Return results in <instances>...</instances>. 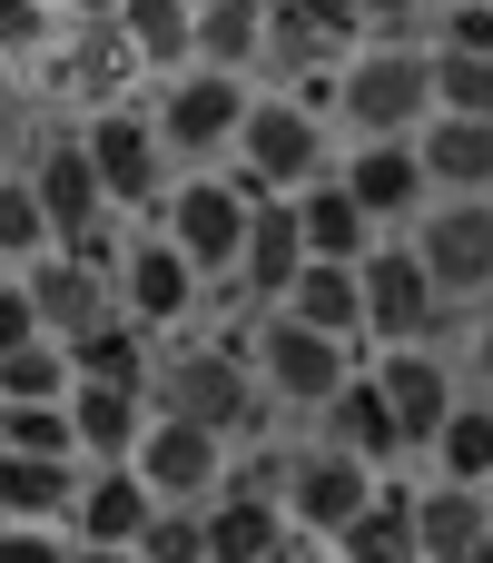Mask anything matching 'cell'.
Returning a JSON list of instances; mask_svg holds the SVG:
<instances>
[{
  "mask_svg": "<svg viewBox=\"0 0 493 563\" xmlns=\"http://www.w3.org/2000/svg\"><path fill=\"white\" fill-rule=\"evenodd\" d=\"M138 563H217V534H208V505H168L148 534H138Z\"/></svg>",
  "mask_w": 493,
  "mask_h": 563,
  "instance_id": "obj_34",
  "label": "cell"
},
{
  "mask_svg": "<svg viewBox=\"0 0 493 563\" xmlns=\"http://www.w3.org/2000/svg\"><path fill=\"white\" fill-rule=\"evenodd\" d=\"M30 287H40V317H49V336L59 346H79L89 327H109L119 317V277L109 267H89V257H69V247H49L40 267H20Z\"/></svg>",
  "mask_w": 493,
  "mask_h": 563,
  "instance_id": "obj_19",
  "label": "cell"
},
{
  "mask_svg": "<svg viewBox=\"0 0 493 563\" xmlns=\"http://www.w3.org/2000/svg\"><path fill=\"white\" fill-rule=\"evenodd\" d=\"M493 544V495H474V485H415V554L425 563H464Z\"/></svg>",
  "mask_w": 493,
  "mask_h": 563,
  "instance_id": "obj_24",
  "label": "cell"
},
{
  "mask_svg": "<svg viewBox=\"0 0 493 563\" xmlns=\"http://www.w3.org/2000/svg\"><path fill=\"white\" fill-rule=\"evenodd\" d=\"M119 307L168 346V336H188L198 317H208V267L148 218V228H128V257H119Z\"/></svg>",
  "mask_w": 493,
  "mask_h": 563,
  "instance_id": "obj_8",
  "label": "cell"
},
{
  "mask_svg": "<svg viewBox=\"0 0 493 563\" xmlns=\"http://www.w3.org/2000/svg\"><path fill=\"white\" fill-rule=\"evenodd\" d=\"M158 515H168V505H158V485H148L138 465H89V475H79V505H69V534L138 554V534H148Z\"/></svg>",
  "mask_w": 493,
  "mask_h": 563,
  "instance_id": "obj_18",
  "label": "cell"
},
{
  "mask_svg": "<svg viewBox=\"0 0 493 563\" xmlns=\"http://www.w3.org/2000/svg\"><path fill=\"white\" fill-rule=\"evenodd\" d=\"M277 307L306 317V327H326V336H356L366 346V267H346V257H306Z\"/></svg>",
  "mask_w": 493,
  "mask_h": 563,
  "instance_id": "obj_27",
  "label": "cell"
},
{
  "mask_svg": "<svg viewBox=\"0 0 493 563\" xmlns=\"http://www.w3.org/2000/svg\"><path fill=\"white\" fill-rule=\"evenodd\" d=\"M30 188H40V208H49L59 247H79V238L119 228V208H109V188H99V158H89L79 119H69V129H49V139L30 148Z\"/></svg>",
  "mask_w": 493,
  "mask_h": 563,
  "instance_id": "obj_13",
  "label": "cell"
},
{
  "mask_svg": "<svg viewBox=\"0 0 493 563\" xmlns=\"http://www.w3.org/2000/svg\"><path fill=\"white\" fill-rule=\"evenodd\" d=\"M316 426H326V445H346V455H366L376 475H395V465L415 455V435H405V416L385 406V386H376V366H366V376H356V386H346V396H336V406H326Z\"/></svg>",
  "mask_w": 493,
  "mask_h": 563,
  "instance_id": "obj_22",
  "label": "cell"
},
{
  "mask_svg": "<svg viewBox=\"0 0 493 563\" xmlns=\"http://www.w3.org/2000/svg\"><path fill=\"white\" fill-rule=\"evenodd\" d=\"M376 495H385V475H376L366 455L326 445V435L287 455V515H296V534H316V544H346V525H366Z\"/></svg>",
  "mask_w": 493,
  "mask_h": 563,
  "instance_id": "obj_10",
  "label": "cell"
},
{
  "mask_svg": "<svg viewBox=\"0 0 493 563\" xmlns=\"http://www.w3.org/2000/svg\"><path fill=\"white\" fill-rule=\"evenodd\" d=\"M415 148H425L435 198H493V119H455V109H435V119L415 129Z\"/></svg>",
  "mask_w": 493,
  "mask_h": 563,
  "instance_id": "obj_23",
  "label": "cell"
},
{
  "mask_svg": "<svg viewBox=\"0 0 493 563\" xmlns=\"http://www.w3.org/2000/svg\"><path fill=\"white\" fill-rule=\"evenodd\" d=\"M119 30L138 40L148 69H188V59H198V10H188V0H128Z\"/></svg>",
  "mask_w": 493,
  "mask_h": 563,
  "instance_id": "obj_32",
  "label": "cell"
},
{
  "mask_svg": "<svg viewBox=\"0 0 493 563\" xmlns=\"http://www.w3.org/2000/svg\"><path fill=\"white\" fill-rule=\"evenodd\" d=\"M158 139H168V158L178 168H227L237 158V139H247V109H257V89L237 79V69H208V59H188V69H168L158 79Z\"/></svg>",
  "mask_w": 493,
  "mask_h": 563,
  "instance_id": "obj_5",
  "label": "cell"
},
{
  "mask_svg": "<svg viewBox=\"0 0 493 563\" xmlns=\"http://www.w3.org/2000/svg\"><path fill=\"white\" fill-rule=\"evenodd\" d=\"M405 238L455 307H493V198H435Z\"/></svg>",
  "mask_w": 493,
  "mask_h": 563,
  "instance_id": "obj_11",
  "label": "cell"
},
{
  "mask_svg": "<svg viewBox=\"0 0 493 563\" xmlns=\"http://www.w3.org/2000/svg\"><path fill=\"white\" fill-rule=\"evenodd\" d=\"M267 10H277V0H267Z\"/></svg>",
  "mask_w": 493,
  "mask_h": 563,
  "instance_id": "obj_49",
  "label": "cell"
},
{
  "mask_svg": "<svg viewBox=\"0 0 493 563\" xmlns=\"http://www.w3.org/2000/svg\"><path fill=\"white\" fill-rule=\"evenodd\" d=\"M40 69H49V89H59V99H79V119H89V109L138 99V79H148V59H138V40H128L119 20H69V40H59Z\"/></svg>",
  "mask_w": 493,
  "mask_h": 563,
  "instance_id": "obj_12",
  "label": "cell"
},
{
  "mask_svg": "<svg viewBox=\"0 0 493 563\" xmlns=\"http://www.w3.org/2000/svg\"><path fill=\"white\" fill-rule=\"evenodd\" d=\"M425 465L445 475V485H474V495H493V396L474 386L455 416H445V435L425 445Z\"/></svg>",
  "mask_w": 493,
  "mask_h": 563,
  "instance_id": "obj_28",
  "label": "cell"
},
{
  "mask_svg": "<svg viewBox=\"0 0 493 563\" xmlns=\"http://www.w3.org/2000/svg\"><path fill=\"white\" fill-rule=\"evenodd\" d=\"M158 416H188V426H208V435H227V445H247V426L257 416H277L267 406V386H257V356H247V327H217V336H168L158 346Z\"/></svg>",
  "mask_w": 493,
  "mask_h": 563,
  "instance_id": "obj_1",
  "label": "cell"
},
{
  "mask_svg": "<svg viewBox=\"0 0 493 563\" xmlns=\"http://www.w3.org/2000/svg\"><path fill=\"white\" fill-rule=\"evenodd\" d=\"M49 247H59V228H49V208H40L30 168H0V267L20 277V267H40Z\"/></svg>",
  "mask_w": 493,
  "mask_h": 563,
  "instance_id": "obj_30",
  "label": "cell"
},
{
  "mask_svg": "<svg viewBox=\"0 0 493 563\" xmlns=\"http://www.w3.org/2000/svg\"><path fill=\"white\" fill-rule=\"evenodd\" d=\"M69 386H79V366H69V346H59V336H40V346H10V356H0V406H69Z\"/></svg>",
  "mask_w": 493,
  "mask_h": 563,
  "instance_id": "obj_31",
  "label": "cell"
},
{
  "mask_svg": "<svg viewBox=\"0 0 493 563\" xmlns=\"http://www.w3.org/2000/svg\"><path fill=\"white\" fill-rule=\"evenodd\" d=\"M306 267V228H296V198H257V228H247V257H237V297L247 307H277Z\"/></svg>",
  "mask_w": 493,
  "mask_h": 563,
  "instance_id": "obj_21",
  "label": "cell"
},
{
  "mask_svg": "<svg viewBox=\"0 0 493 563\" xmlns=\"http://www.w3.org/2000/svg\"><path fill=\"white\" fill-rule=\"evenodd\" d=\"M356 10H366V30H376V40H405L425 0H356Z\"/></svg>",
  "mask_w": 493,
  "mask_h": 563,
  "instance_id": "obj_40",
  "label": "cell"
},
{
  "mask_svg": "<svg viewBox=\"0 0 493 563\" xmlns=\"http://www.w3.org/2000/svg\"><path fill=\"white\" fill-rule=\"evenodd\" d=\"M59 40H69V10H59V0H0V59H10V69L49 59Z\"/></svg>",
  "mask_w": 493,
  "mask_h": 563,
  "instance_id": "obj_33",
  "label": "cell"
},
{
  "mask_svg": "<svg viewBox=\"0 0 493 563\" xmlns=\"http://www.w3.org/2000/svg\"><path fill=\"white\" fill-rule=\"evenodd\" d=\"M336 178L366 198V218H376L385 238L435 208V178H425V148H415V139H356V148L336 158Z\"/></svg>",
  "mask_w": 493,
  "mask_h": 563,
  "instance_id": "obj_15",
  "label": "cell"
},
{
  "mask_svg": "<svg viewBox=\"0 0 493 563\" xmlns=\"http://www.w3.org/2000/svg\"><path fill=\"white\" fill-rule=\"evenodd\" d=\"M40 336H49L40 287H30V277H10V287H0V356H10V346H40Z\"/></svg>",
  "mask_w": 493,
  "mask_h": 563,
  "instance_id": "obj_38",
  "label": "cell"
},
{
  "mask_svg": "<svg viewBox=\"0 0 493 563\" xmlns=\"http://www.w3.org/2000/svg\"><path fill=\"white\" fill-rule=\"evenodd\" d=\"M198 59L247 79V69L267 59V0H208V10H198Z\"/></svg>",
  "mask_w": 493,
  "mask_h": 563,
  "instance_id": "obj_29",
  "label": "cell"
},
{
  "mask_svg": "<svg viewBox=\"0 0 493 563\" xmlns=\"http://www.w3.org/2000/svg\"><path fill=\"white\" fill-rule=\"evenodd\" d=\"M0 287H10V267H0Z\"/></svg>",
  "mask_w": 493,
  "mask_h": 563,
  "instance_id": "obj_47",
  "label": "cell"
},
{
  "mask_svg": "<svg viewBox=\"0 0 493 563\" xmlns=\"http://www.w3.org/2000/svg\"><path fill=\"white\" fill-rule=\"evenodd\" d=\"M237 188L247 198H296V188H316L326 168H336V119L326 109H306L296 89H257V109H247V139H237Z\"/></svg>",
  "mask_w": 493,
  "mask_h": 563,
  "instance_id": "obj_4",
  "label": "cell"
},
{
  "mask_svg": "<svg viewBox=\"0 0 493 563\" xmlns=\"http://www.w3.org/2000/svg\"><path fill=\"white\" fill-rule=\"evenodd\" d=\"M158 228L208 267V287H227L237 277V257H247V228H257V198L237 188V168H178V188H168V208H158Z\"/></svg>",
  "mask_w": 493,
  "mask_h": 563,
  "instance_id": "obj_7",
  "label": "cell"
},
{
  "mask_svg": "<svg viewBox=\"0 0 493 563\" xmlns=\"http://www.w3.org/2000/svg\"><path fill=\"white\" fill-rule=\"evenodd\" d=\"M464 563H493V544H484V554H464Z\"/></svg>",
  "mask_w": 493,
  "mask_h": 563,
  "instance_id": "obj_45",
  "label": "cell"
},
{
  "mask_svg": "<svg viewBox=\"0 0 493 563\" xmlns=\"http://www.w3.org/2000/svg\"><path fill=\"white\" fill-rule=\"evenodd\" d=\"M435 99L455 119H493V59L484 49H435Z\"/></svg>",
  "mask_w": 493,
  "mask_h": 563,
  "instance_id": "obj_36",
  "label": "cell"
},
{
  "mask_svg": "<svg viewBox=\"0 0 493 563\" xmlns=\"http://www.w3.org/2000/svg\"><path fill=\"white\" fill-rule=\"evenodd\" d=\"M366 40H376V30H366L356 0H277V10H267V59H277L287 79H306V69H346Z\"/></svg>",
  "mask_w": 493,
  "mask_h": 563,
  "instance_id": "obj_17",
  "label": "cell"
},
{
  "mask_svg": "<svg viewBox=\"0 0 493 563\" xmlns=\"http://www.w3.org/2000/svg\"><path fill=\"white\" fill-rule=\"evenodd\" d=\"M435 49H484L493 59V0H455L445 30H435Z\"/></svg>",
  "mask_w": 493,
  "mask_h": 563,
  "instance_id": "obj_39",
  "label": "cell"
},
{
  "mask_svg": "<svg viewBox=\"0 0 493 563\" xmlns=\"http://www.w3.org/2000/svg\"><path fill=\"white\" fill-rule=\"evenodd\" d=\"M69 20H128V0H59Z\"/></svg>",
  "mask_w": 493,
  "mask_h": 563,
  "instance_id": "obj_43",
  "label": "cell"
},
{
  "mask_svg": "<svg viewBox=\"0 0 493 563\" xmlns=\"http://www.w3.org/2000/svg\"><path fill=\"white\" fill-rule=\"evenodd\" d=\"M69 426H79V455H89V465H128L138 435L158 426V396H148V386H99V376H79V386H69Z\"/></svg>",
  "mask_w": 493,
  "mask_h": 563,
  "instance_id": "obj_20",
  "label": "cell"
},
{
  "mask_svg": "<svg viewBox=\"0 0 493 563\" xmlns=\"http://www.w3.org/2000/svg\"><path fill=\"white\" fill-rule=\"evenodd\" d=\"M366 366H376V386H385V406L405 416V435H415V455L445 435V416L464 406V376H455V356L445 346H366Z\"/></svg>",
  "mask_w": 493,
  "mask_h": 563,
  "instance_id": "obj_16",
  "label": "cell"
},
{
  "mask_svg": "<svg viewBox=\"0 0 493 563\" xmlns=\"http://www.w3.org/2000/svg\"><path fill=\"white\" fill-rule=\"evenodd\" d=\"M247 356H257V386H267L277 416H326L366 376V346L356 336H326V327H306L287 307H257L247 317Z\"/></svg>",
  "mask_w": 493,
  "mask_h": 563,
  "instance_id": "obj_2",
  "label": "cell"
},
{
  "mask_svg": "<svg viewBox=\"0 0 493 563\" xmlns=\"http://www.w3.org/2000/svg\"><path fill=\"white\" fill-rule=\"evenodd\" d=\"M0 455H79L69 406H0Z\"/></svg>",
  "mask_w": 493,
  "mask_h": 563,
  "instance_id": "obj_35",
  "label": "cell"
},
{
  "mask_svg": "<svg viewBox=\"0 0 493 563\" xmlns=\"http://www.w3.org/2000/svg\"><path fill=\"white\" fill-rule=\"evenodd\" d=\"M0 563H79L69 525H0Z\"/></svg>",
  "mask_w": 493,
  "mask_h": 563,
  "instance_id": "obj_37",
  "label": "cell"
},
{
  "mask_svg": "<svg viewBox=\"0 0 493 563\" xmlns=\"http://www.w3.org/2000/svg\"><path fill=\"white\" fill-rule=\"evenodd\" d=\"M79 139H89V158H99V188H109V208L119 218H158L168 208V188H178V158H168V139H158V109H138V99H119V109H89L79 119Z\"/></svg>",
  "mask_w": 493,
  "mask_h": 563,
  "instance_id": "obj_6",
  "label": "cell"
},
{
  "mask_svg": "<svg viewBox=\"0 0 493 563\" xmlns=\"http://www.w3.org/2000/svg\"><path fill=\"white\" fill-rule=\"evenodd\" d=\"M464 366H474V386L493 396V307H484V327H474V346H464Z\"/></svg>",
  "mask_w": 493,
  "mask_h": 563,
  "instance_id": "obj_41",
  "label": "cell"
},
{
  "mask_svg": "<svg viewBox=\"0 0 493 563\" xmlns=\"http://www.w3.org/2000/svg\"><path fill=\"white\" fill-rule=\"evenodd\" d=\"M296 228H306V257H346V267H366L376 238H385V228L366 218V198H356L336 168H326L316 188H296Z\"/></svg>",
  "mask_w": 493,
  "mask_h": 563,
  "instance_id": "obj_25",
  "label": "cell"
},
{
  "mask_svg": "<svg viewBox=\"0 0 493 563\" xmlns=\"http://www.w3.org/2000/svg\"><path fill=\"white\" fill-rule=\"evenodd\" d=\"M79 563H138V554H119V544H79Z\"/></svg>",
  "mask_w": 493,
  "mask_h": 563,
  "instance_id": "obj_44",
  "label": "cell"
},
{
  "mask_svg": "<svg viewBox=\"0 0 493 563\" xmlns=\"http://www.w3.org/2000/svg\"><path fill=\"white\" fill-rule=\"evenodd\" d=\"M445 317H455V297L435 287V267L415 257V238L405 228L376 238V257H366V346H435Z\"/></svg>",
  "mask_w": 493,
  "mask_h": 563,
  "instance_id": "obj_9",
  "label": "cell"
},
{
  "mask_svg": "<svg viewBox=\"0 0 493 563\" xmlns=\"http://www.w3.org/2000/svg\"><path fill=\"white\" fill-rule=\"evenodd\" d=\"M128 465L158 485V505H217V495H227L237 445H227V435H208V426H188V416H158V426L138 435V455H128Z\"/></svg>",
  "mask_w": 493,
  "mask_h": 563,
  "instance_id": "obj_14",
  "label": "cell"
},
{
  "mask_svg": "<svg viewBox=\"0 0 493 563\" xmlns=\"http://www.w3.org/2000/svg\"><path fill=\"white\" fill-rule=\"evenodd\" d=\"M435 109H445L435 99V49H415V40H366L336 79V129L346 139H415Z\"/></svg>",
  "mask_w": 493,
  "mask_h": 563,
  "instance_id": "obj_3",
  "label": "cell"
},
{
  "mask_svg": "<svg viewBox=\"0 0 493 563\" xmlns=\"http://www.w3.org/2000/svg\"><path fill=\"white\" fill-rule=\"evenodd\" d=\"M10 129H20V69L0 59V139H10Z\"/></svg>",
  "mask_w": 493,
  "mask_h": 563,
  "instance_id": "obj_42",
  "label": "cell"
},
{
  "mask_svg": "<svg viewBox=\"0 0 493 563\" xmlns=\"http://www.w3.org/2000/svg\"><path fill=\"white\" fill-rule=\"evenodd\" d=\"M188 10H208V0H188Z\"/></svg>",
  "mask_w": 493,
  "mask_h": 563,
  "instance_id": "obj_46",
  "label": "cell"
},
{
  "mask_svg": "<svg viewBox=\"0 0 493 563\" xmlns=\"http://www.w3.org/2000/svg\"><path fill=\"white\" fill-rule=\"evenodd\" d=\"M89 455H0V525H69Z\"/></svg>",
  "mask_w": 493,
  "mask_h": 563,
  "instance_id": "obj_26",
  "label": "cell"
},
{
  "mask_svg": "<svg viewBox=\"0 0 493 563\" xmlns=\"http://www.w3.org/2000/svg\"><path fill=\"white\" fill-rule=\"evenodd\" d=\"M326 563H346V554H326Z\"/></svg>",
  "mask_w": 493,
  "mask_h": 563,
  "instance_id": "obj_48",
  "label": "cell"
}]
</instances>
